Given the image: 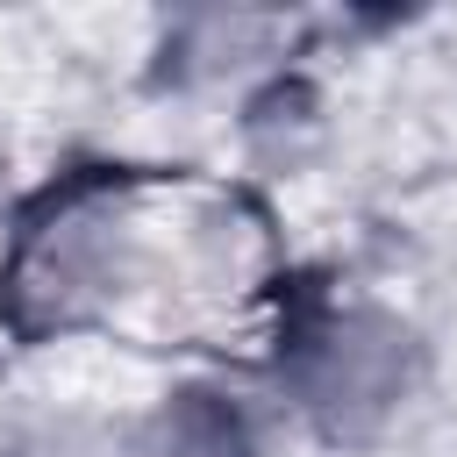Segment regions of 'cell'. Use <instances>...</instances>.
I'll return each mask as SVG.
<instances>
[{
	"mask_svg": "<svg viewBox=\"0 0 457 457\" xmlns=\"http://www.w3.org/2000/svg\"><path fill=\"white\" fill-rule=\"evenodd\" d=\"M129 457H264V443L228 393L179 386L143 414V428L129 436Z\"/></svg>",
	"mask_w": 457,
	"mask_h": 457,
	"instance_id": "cell-3",
	"label": "cell"
},
{
	"mask_svg": "<svg viewBox=\"0 0 457 457\" xmlns=\"http://www.w3.org/2000/svg\"><path fill=\"white\" fill-rule=\"evenodd\" d=\"M414 371H421L414 328L371 300H343V307H321L293 328L278 386L328 436H371L414 393Z\"/></svg>",
	"mask_w": 457,
	"mask_h": 457,
	"instance_id": "cell-2",
	"label": "cell"
},
{
	"mask_svg": "<svg viewBox=\"0 0 457 457\" xmlns=\"http://www.w3.org/2000/svg\"><path fill=\"white\" fill-rule=\"evenodd\" d=\"M0 179H7V136H0Z\"/></svg>",
	"mask_w": 457,
	"mask_h": 457,
	"instance_id": "cell-4",
	"label": "cell"
},
{
	"mask_svg": "<svg viewBox=\"0 0 457 457\" xmlns=\"http://www.w3.org/2000/svg\"><path fill=\"white\" fill-rule=\"evenodd\" d=\"M143 214L129 186H71L43 214H29L0 264V314L21 336H64L100 321L143 278Z\"/></svg>",
	"mask_w": 457,
	"mask_h": 457,
	"instance_id": "cell-1",
	"label": "cell"
}]
</instances>
